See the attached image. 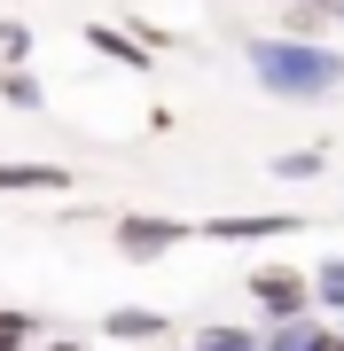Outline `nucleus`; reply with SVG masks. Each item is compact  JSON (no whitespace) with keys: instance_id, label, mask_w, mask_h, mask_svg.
I'll list each match as a JSON object with an SVG mask.
<instances>
[{"instance_id":"1","label":"nucleus","mask_w":344,"mask_h":351,"mask_svg":"<svg viewBox=\"0 0 344 351\" xmlns=\"http://www.w3.org/2000/svg\"><path fill=\"white\" fill-rule=\"evenodd\" d=\"M242 63H251V78L266 86L274 101H321V94H336L344 86V55L336 47H321V39H242Z\"/></svg>"},{"instance_id":"2","label":"nucleus","mask_w":344,"mask_h":351,"mask_svg":"<svg viewBox=\"0 0 344 351\" xmlns=\"http://www.w3.org/2000/svg\"><path fill=\"white\" fill-rule=\"evenodd\" d=\"M251 304L266 313V328H282V320H321L313 313V281H306V265H251Z\"/></svg>"},{"instance_id":"3","label":"nucleus","mask_w":344,"mask_h":351,"mask_svg":"<svg viewBox=\"0 0 344 351\" xmlns=\"http://www.w3.org/2000/svg\"><path fill=\"white\" fill-rule=\"evenodd\" d=\"M196 226L188 219H172V211H117L110 219V250L117 258H133V265H149V258H165V250H180Z\"/></svg>"},{"instance_id":"4","label":"nucleus","mask_w":344,"mask_h":351,"mask_svg":"<svg viewBox=\"0 0 344 351\" xmlns=\"http://www.w3.org/2000/svg\"><path fill=\"white\" fill-rule=\"evenodd\" d=\"M297 226H306L297 211H227V219H204L196 234L204 242H290Z\"/></svg>"},{"instance_id":"5","label":"nucleus","mask_w":344,"mask_h":351,"mask_svg":"<svg viewBox=\"0 0 344 351\" xmlns=\"http://www.w3.org/2000/svg\"><path fill=\"white\" fill-rule=\"evenodd\" d=\"M78 188L71 164H47V156H0V195H63Z\"/></svg>"},{"instance_id":"6","label":"nucleus","mask_w":344,"mask_h":351,"mask_svg":"<svg viewBox=\"0 0 344 351\" xmlns=\"http://www.w3.org/2000/svg\"><path fill=\"white\" fill-rule=\"evenodd\" d=\"M102 336L110 343H172V313H157V304H117V313H102Z\"/></svg>"},{"instance_id":"7","label":"nucleus","mask_w":344,"mask_h":351,"mask_svg":"<svg viewBox=\"0 0 344 351\" xmlns=\"http://www.w3.org/2000/svg\"><path fill=\"white\" fill-rule=\"evenodd\" d=\"M87 47H94V55H102V63H117V71H149V63H157V55H149V47H141V39H133V32H117V24H110V16H94V24H87Z\"/></svg>"},{"instance_id":"8","label":"nucleus","mask_w":344,"mask_h":351,"mask_svg":"<svg viewBox=\"0 0 344 351\" xmlns=\"http://www.w3.org/2000/svg\"><path fill=\"white\" fill-rule=\"evenodd\" d=\"M306 281H313V313H329V328H344V258H321Z\"/></svg>"},{"instance_id":"9","label":"nucleus","mask_w":344,"mask_h":351,"mask_svg":"<svg viewBox=\"0 0 344 351\" xmlns=\"http://www.w3.org/2000/svg\"><path fill=\"white\" fill-rule=\"evenodd\" d=\"M0 101H8V110H47L39 71H32V63H0Z\"/></svg>"},{"instance_id":"10","label":"nucleus","mask_w":344,"mask_h":351,"mask_svg":"<svg viewBox=\"0 0 344 351\" xmlns=\"http://www.w3.org/2000/svg\"><path fill=\"white\" fill-rule=\"evenodd\" d=\"M258 336H266V328L219 320V328H196V336H188V351H258Z\"/></svg>"},{"instance_id":"11","label":"nucleus","mask_w":344,"mask_h":351,"mask_svg":"<svg viewBox=\"0 0 344 351\" xmlns=\"http://www.w3.org/2000/svg\"><path fill=\"white\" fill-rule=\"evenodd\" d=\"M329 172V156L321 149H290V156H274V180H321Z\"/></svg>"},{"instance_id":"12","label":"nucleus","mask_w":344,"mask_h":351,"mask_svg":"<svg viewBox=\"0 0 344 351\" xmlns=\"http://www.w3.org/2000/svg\"><path fill=\"white\" fill-rule=\"evenodd\" d=\"M39 343V320L32 313H0V351H32Z\"/></svg>"},{"instance_id":"13","label":"nucleus","mask_w":344,"mask_h":351,"mask_svg":"<svg viewBox=\"0 0 344 351\" xmlns=\"http://www.w3.org/2000/svg\"><path fill=\"white\" fill-rule=\"evenodd\" d=\"M24 55H32V24L0 16V63H24Z\"/></svg>"},{"instance_id":"14","label":"nucleus","mask_w":344,"mask_h":351,"mask_svg":"<svg viewBox=\"0 0 344 351\" xmlns=\"http://www.w3.org/2000/svg\"><path fill=\"white\" fill-rule=\"evenodd\" d=\"M32 351H87V343H78V336H39Z\"/></svg>"},{"instance_id":"15","label":"nucleus","mask_w":344,"mask_h":351,"mask_svg":"<svg viewBox=\"0 0 344 351\" xmlns=\"http://www.w3.org/2000/svg\"><path fill=\"white\" fill-rule=\"evenodd\" d=\"M321 16H329V24H336V16H344V0H321Z\"/></svg>"},{"instance_id":"16","label":"nucleus","mask_w":344,"mask_h":351,"mask_svg":"<svg viewBox=\"0 0 344 351\" xmlns=\"http://www.w3.org/2000/svg\"><path fill=\"white\" fill-rule=\"evenodd\" d=\"M165 351H188V343H165Z\"/></svg>"}]
</instances>
